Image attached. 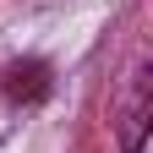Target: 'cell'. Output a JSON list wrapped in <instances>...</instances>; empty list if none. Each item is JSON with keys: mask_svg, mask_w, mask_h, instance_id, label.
<instances>
[{"mask_svg": "<svg viewBox=\"0 0 153 153\" xmlns=\"http://www.w3.org/2000/svg\"><path fill=\"white\" fill-rule=\"evenodd\" d=\"M148 120H153V93H148V71H137V76H131V88H126L120 120H115V131H120V153H142Z\"/></svg>", "mask_w": 153, "mask_h": 153, "instance_id": "cell-1", "label": "cell"}, {"mask_svg": "<svg viewBox=\"0 0 153 153\" xmlns=\"http://www.w3.org/2000/svg\"><path fill=\"white\" fill-rule=\"evenodd\" d=\"M44 93H49V66L44 60H16L6 71V99L33 104V99H44Z\"/></svg>", "mask_w": 153, "mask_h": 153, "instance_id": "cell-2", "label": "cell"}]
</instances>
